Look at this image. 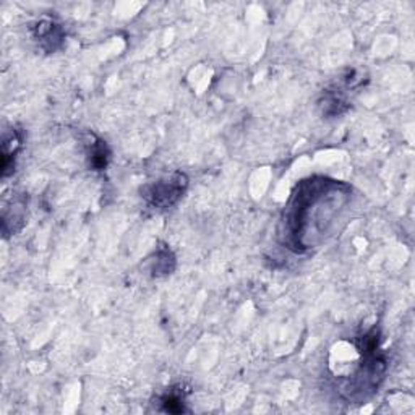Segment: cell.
Masks as SVG:
<instances>
[{"mask_svg":"<svg viewBox=\"0 0 415 415\" xmlns=\"http://www.w3.org/2000/svg\"><path fill=\"white\" fill-rule=\"evenodd\" d=\"M156 265L153 268V271L156 276H161V274H169L172 270H174V266H169V263L171 265H174V256L172 253L169 250H159L157 251V255H156Z\"/></svg>","mask_w":415,"mask_h":415,"instance_id":"cell-7","label":"cell"},{"mask_svg":"<svg viewBox=\"0 0 415 415\" xmlns=\"http://www.w3.org/2000/svg\"><path fill=\"white\" fill-rule=\"evenodd\" d=\"M34 38L39 41L41 48L46 49L48 52H54L62 46L63 41V33L62 28L54 23L52 20H39L36 25L33 26Z\"/></svg>","mask_w":415,"mask_h":415,"instance_id":"cell-3","label":"cell"},{"mask_svg":"<svg viewBox=\"0 0 415 415\" xmlns=\"http://www.w3.org/2000/svg\"><path fill=\"white\" fill-rule=\"evenodd\" d=\"M352 189L328 177H310L295 187L280 219V238L295 253L320 247L346 222Z\"/></svg>","mask_w":415,"mask_h":415,"instance_id":"cell-1","label":"cell"},{"mask_svg":"<svg viewBox=\"0 0 415 415\" xmlns=\"http://www.w3.org/2000/svg\"><path fill=\"white\" fill-rule=\"evenodd\" d=\"M21 140L19 137V132L11 128L10 133L4 135L2 143V177H7L15 171V154L20 149Z\"/></svg>","mask_w":415,"mask_h":415,"instance_id":"cell-4","label":"cell"},{"mask_svg":"<svg viewBox=\"0 0 415 415\" xmlns=\"http://www.w3.org/2000/svg\"><path fill=\"white\" fill-rule=\"evenodd\" d=\"M88 156H90V166L95 171H103L107 167V162L110 159V151L107 148L106 142L99 138H93V142L88 145Z\"/></svg>","mask_w":415,"mask_h":415,"instance_id":"cell-5","label":"cell"},{"mask_svg":"<svg viewBox=\"0 0 415 415\" xmlns=\"http://www.w3.org/2000/svg\"><path fill=\"white\" fill-rule=\"evenodd\" d=\"M184 393L180 389L171 388L166 391L164 394L159 397V404H161V411L169 412V414H180V412H187L185 409V402H184Z\"/></svg>","mask_w":415,"mask_h":415,"instance_id":"cell-6","label":"cell"},{"mask_svg":"<svg viewBox=\"0 0 415 415\" xmlns=\"http://www.w3.org/2000/svg\"><path fill=\"white\" fill-rule=\"evenodd\" d=\"M187 187H189L187 175L182 172H174L172 175L159 179L157 182L146 184L142 189V196L151 206L167 209L184 196Z\"/></svg>","mask_w":415,"mask_h":415,"instance_id":"cell-2","label":"cell"}]
</instances>
